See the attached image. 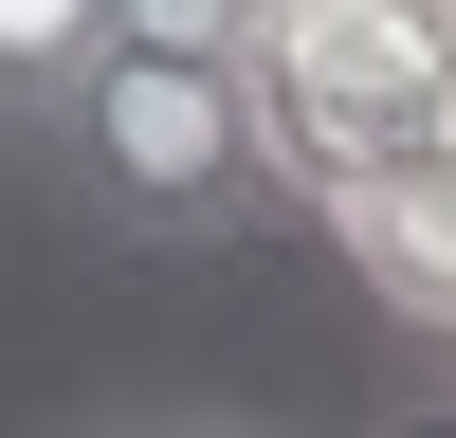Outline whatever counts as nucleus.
Wrapping results in <instances>:
<instances>
[{
    "label": "nucleus",
    "mask_w": 456,
    "mask_h": 438,
    "mask_svg": "<svg viewBox=\"0 0 456 438\" xmlns=\"http://www.w3.org/2000/svg\"><path fill=\"white\" fill-rule=\"evenodd\" d=\"M37 146H55V182L110 219V238H165V256H201V238H274V219H292V146H274V92H256V73L110 55Z\"/></svg>",
    "instance_id": "1"
},
{
    "label": "nucleus",
    "mask_w": 456,
    "mask_h": 438,
    "mask_svg": "<svg viewBox=\"0 0 456 438\" xmlns=\"http://www.w3.org/2000/svg\"><path fill=\"white\" fill-rule=\"evenodd\" d=\"M274 92V146H292V201L329 165H420L456 128V0H311V19L256 55Z\"/></svg>",
    "instance_id": "2"
},
{
    "label": "nucleus",
    "mask_w": 456,
    "mask_h": 438,
    "mask_svg": "<svg viewBox=\"0 0 456 438\" xmlns=\"http://www.w3.org/2000/svg\"><path fill=\"white\" fill-rule=\"evenodd\" d=\"M292 219H311V238L384 292V328L456 347V165H438V146H420V165H329Z\"/></svg>",
    "instance_id": "3"
},
{
    "label": "nucleus",
    "mask_w": 456,
    "mask_h": 438,
    "mask_svg": "<svg viewBox=\"0 0 456 438\" xmlns=\"http://www.w3.org/2000/svg\"><path fill=\"white\" fill-rule=\"evenodd\" d=\"M110 55H128V36H110V0H0V128L37 146V128H55V110L92 92Z\"/></svg>",
    "instance_id": "4"
},
{
    "label": "nucleus",
    "mask_w": 456,
    "mask_h": 438,
    "mask_svg": "<svg viewBox=\"0 0 456 438\" xmlns=\"http://www.w3.org/2000/svg\"><path fill=\"white\" fill-rule=\"evenodd\" d=\"M110 36H128V55H183V73H256L274 55L238 0H110Z\"/></svg>",
    "instance_id": "5"
},
{
    "label": "nucleus",
    "mask_w": 456,
    "mask_h": 438,
    "mask_svg": "<svg viewBox=\"0 0 456 438\" xmlns=\"http://www.w3.org/2000/svg\"><path fill=\"white\" fill-rule=\"evenodd\" d=\"M128 438H256V420H128Z\"/></svg>",
    "instance_id": "6"
},
{
    "label": "nucleus",
    "mask_w": 456,
    "mask_h": 438,
    "mask_svg": "<svg viewBox=\"0 0 456 438\" xmlns=\"http://www.w3.org/2000/svg\"><path fill=\"white\" fill-rule=\"evenodd\" d=\"M238 19H256V36H292V19H311V0H238Z\"/></svg>",
    "instance_id": "7"
},
{
    "label": "nucleus",
    "mask_w": 456,
    "mask_h": 438,
    "mask_svg": "<svg viewBox=\"0 0 456 438\" xmlns=\"http://www.w3.org/2000/svg\"><path fill=\"white\" fill-rule=\"evenodd\" d=\"M384 438H456V402H438V420H384Z\"/></svg>",
    "instance_id": "8"
},
{
    "label": "nucleus",
    "mask_w": 456,
    "mask_h": 438,
    "mask_svg": "<svg viewBox=\"0 0 456 438\" xmlns=\"http://www.w3.org/2000/svg\"><path fill=\"white\" fill-rule=\"evenodd\" d=\"M438 165H456V128H438Z\"/></svg>",
    "instance_id": "9"
}]
</instances>
